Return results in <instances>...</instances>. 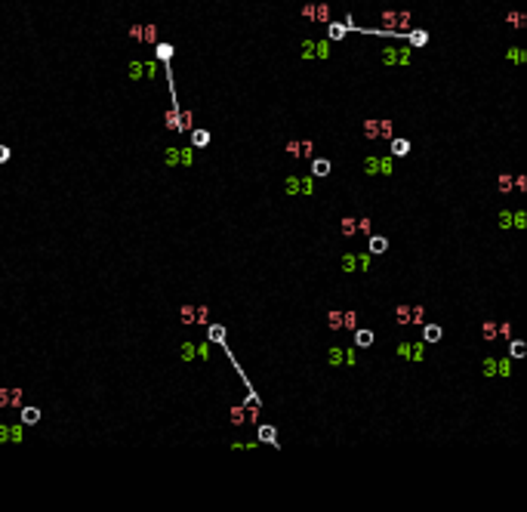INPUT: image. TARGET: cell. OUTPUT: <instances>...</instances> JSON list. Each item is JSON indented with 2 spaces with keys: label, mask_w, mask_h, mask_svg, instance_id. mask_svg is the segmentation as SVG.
<instances>
[{
  "label": "cell",
  "mask_w": 527,
  "mask_h": 512,
  "mask_svg": "<svg viewBox=\"0 0 527 512\" xmlns=\"http://www.w3.org/2000/svg\"><path fill=\"white\" fill-rule=\"evenodd\" d=\"M380 22H383V28H386L383 34H389V37H395V34H401V31H404V34L410 31V13H407V10H401V13H398V10H386V13L380 16Z\"/></svg>",
  "instance_id": "1"
},
{
  "label": "cell",
  "mask_w": 527,
  "mask_h": 512,
  "mask_svg": "<svg viewBox=\"0 0 527 512\" xmlns=\"http://www.w3.org/2000/svg\"><path fill=\"white\" fill-rule=\"evenodd\" d=\"M130 77H133V81H142V77H158V62L133 59V62H130Z\"/></svg>",
  "instance_id": "2"
},
{
  "label": "cell",
  "mask_w": 527,
  "mask_h": 512,
  "mask_svg": "<svg viewBox=\"0 0 527 512\" xmlns=\"http://www.w3.org/2000/svg\"><path fill=\"white\" fill-rule=\"evenodd\" d=\"M303 56L306 59H327L330 56V44L327 41H306L303 44Z\"/></svg>",
  "instance_id": "3"
},
{
  "label": "cell",
  "mask_w": 527,
  "mask_h": 512,
  "mask_svg": "<svg viewBox=\"0 0 527 512\" xmlns=\"http://www.w3.org/2000/svg\"><path fill=\"white\" fill-rule=\"evenodd\" d=\"M383 65H410V50L401 47V50H383Z\"/></svg>",
  "instance_id": "4"
},
{
  "label": "cell",
  "mask_w": 527,
  "mask_h": 512,
  "mask_svg": "<svg viewBox=\"0 0 527 512\" xmlns=\"http://www.w3.org/2000/svg\"><path fill=\"white\" fill-rule=\"evenodd\" d=\"M426 358V343H407V358L404 361H423Z\"/></svg>",
  "instance_id": "5"
},
{
  "label": "cell",
  "mask_w": 527,
  "mask_h": 512,
  "mask_svg": "<svg viewBox=\"0 0 527 512\" xmlns=\"http://www.w3.org/2000/svg\"><path fill=\"white\" fill-rule=\"evenodd\" d=\"M0 441H22V426H0Z\"/></svg>",
  "instance_id": "6"
},
{
  "label": "cell",
  "mask_w": 527,
  "mask_h": 512,
  "mask_svg": "<svg viewBox=\"0 0 527 512\" xmlns=\"http://www.w3.org/2000/svg\"><path fill=\"white\" fill-rule=\"evenodd\" d=\"M386 250H389V241L383 238V234H370V253L380 256V253H386Z\"/></svg>",
  "instance_id": "7"
},
{
  "label": "cell",
  "mask_w": 527,
  "mask_h": 512,
  "mask_svg": "<svg viewBox=\"0 0 527 512\" xmlns=\"http://www.w3.org/2000/svg\"><path fill=\"white\" fill-rule=\"evenodd\" d=\"M312 176H330V161L327 157H315L312 161Z\"/></svg>",
  "instance_id": "8"
},
{
  "label": "cell",
  "mask_w": 527,
  "mask_h": 512,
  "mask_svg": "<svg viewBox=\"0 0 527 512\" xmlns=\"http://www.w3.org/2000/svg\"><path fill=\"white\" fill-rule=\"evenodd\" d=\"M340 231L349 234V238H352V234H358V219H355V216H343V219H340Z\"/></svg>",
  "instance_id": "9"
},
{
  "label": "cell",
  "mask_w": 527,
  "mask_h": 512,
  "mask_svg": "<svg viewBox=\"0 0 527 512\" xmlns=\"http://www.w3.org/2000/svg\"><path fill=\"white\" fill-rule=\"evenodd\" d=\"M192 127H195V114H192V111H182V108H179V133H188Z\"/></svg>",
  "instance_id": "10"
},
{
  "label": "cell",
  "mask_w": 527,
  "mask_h": 512,
  "mask_svg": "<svg viewBox=\"0 0 527 512\" xmlns=\"http://www.w3.org/2000/svg\"><path fill=\"white\" fill-rule=\"evenodd\" d=\"M364 136L367 139H380V121H376V117H367L364 121Z\"/></svg>",
  "instance_id": "11"
},
{
  "label": "cell",
  "mask_w": 527,
  "mask_h": 512,
  "mask_svg": "<svg viewBox=\"0 0 527 512\" xmlns=\"http://www.w3.org/2000/svg\"><path fill=\"white\" fill-rule=\"evenodd\" d=\"M500 333H497V321H484L481 324V339H487V343H494Z\"/></svg>",
  "instance_id": "12"
},
{
  "label": "cell",
  "mask_w": 527,
  "mask_h": 512,
  "mask_svg": "<svg viewBox=\"0 0 527 512\" xmlns=\"http://www.w3.org/2000/svg\"><path fill=\"white\" fill-rule=\"evenodd\" d=\"M188 133H192V145H195V148H204V145L210 142V133H207V130H195V127H192Z\"/></svg>",
  "instance_id": "13"
},
{
  "label": "cell",
  "mask_w": 527,
  "mask_h": 512,
  "mask_svg": "<svg viewBox=\"0 0 527 512\" xmlns=\"http://www.w3.org/2000/svg\"><path fill=\"white\" fill-rule=\"evenodd\" d=\"M327 324H330V330H343V312L340 309H330L327 312Z\"/></svg>",
  "instance_id": "14"
},
{
  "label": "cell",
  "mask_w": 527,
  "mask_h": 512,
  "mask_svg": "<svg viewBox=\"0 0 527 512\" xmlns=\"http://www.w3.org/2000/svg\"><path fill=\"white\" fill-rule=\"evenodd\" d=\"M410 154V142L407 139H392V157H404Z\"/></svg>",
  "instance_id": "15"
},
{
  "label": "cell",
  "mask_w": 527,
  "mask_h": 512,
  "mask_svg": "<svg viewBox=\"0 0 527 512\" xmlns=\"http://www.w3.org/2000/svg\"><path fill=\"white\" fill-rule=\"evenodd\" d=\"M423 339L426 343H438L441 339V327L438 324H423Z\"/></svg>",
  "instance_id": "16"
},
{
  "label": "cell",
  "mask_w": 527,
  "mask_h": 512,
  "mask_svg": "<svg viewBox=\"0 0 527 512\" xmlns=\"http://www.w3.org/2000/svg\"><path fill=\"white\" fill-rule=\"evenodd\" d=\"M364 173H367V176H376V173H380V154L364 157Z\"/></svg>",
  "instance_id": "17"
},
{
  "label": "cell",
  "mask_w": 527,
  "mask_h": 512,
  "mask_svg": "<svg viewBox=\"0 0 527 512\" xmlns=\"http://www.w3.org/2000/svg\"><path fill=\"white\" fill-rule=\"evenodd\" d=\"M37 420H41V411L37 407H22V426H34Z\"/></svg>",
  "instance_id": "18"
},
{
  "label": "cell",
  "mask_w": 527,
  "mask_h": 512,
  "mask_svg": "<svg viewBox=\"0 0 527 512\" xmlns=\"http://www.w3.org/2000/svg\"><path fill=\"white\" fill-rule=\"evenodd\" d=\"M481 377H487V380L497 377V358H484L481 361Z\"/></svg>",
  "instance_id": "19"
},
{
  "label": "cell",
  "mask_w": 527,
  "mask_h": 512,
  "mask_svg": "<svg viewBox=\"0 0 527 512\" xmlns=\"http://www.w3.org/2000/svg\"><path fill=\"white\" fill-rule=\"evenodd\" d=\"M410 34V44L413 47H426V41H429V34L423 31V28H413V31H407Z\"/></svg>",
  "instance_id": "20"
},
{
  "label": "cell",
  "mask_w": 527,
  "mask_h": 512,
  "mask_svg": "<svg viewBox=\"0 0 527 512\" xmlns=\"http://www.w3.org/2000/svg\"><path fill=\"white\" fill-rule=\"evenodd\" d=\"M327 358H330V367H340V364L346 361V349H340V346H333V349H330V355H327Z\"/></svg>",
  "instance_id": "21"
},
{
  "label": "cell",
  "mask_w": 527,
  "mask_h": 512,
  "mask_svg": "<svg viewBox=\"0 0 527 512\" xmlns=\"http://www.w3.org/2000/svg\"><path fill=\"white\" fill-rule=\"evenodd\" d=\"M340 265H343L346 275H352V271L358 268V253H343V262H340Z\"/></svg>",
  "instance_id": "22"
},
{
  "label": "cell",
  "mask_w": 527,
  "mask_h": 512,
  "mask_svg": "<svg viewBox=\"0 0 527 512\" xmlns=\"http://www.w3.org/2000/svg\"><path fill=\"white\" fill-rule=\"evenodd\" d=\"M164 124H167V130H179V105H173V108L167 111Z\"/></svg>",
  "instance_id": "23"
},
{
  "label": "cell",
  "mask_w": 527,
  "mask_h": 512,
  "mask_svg": "<svg viewBox=\"0 0 527 512\" xmlns=\"http://www.w3.org/2000/svg\"><path fill=\"white\" fill-rule=\"evenodd\" d=\"M524 352H527V343H521V339L509 343V358H524Z\"/></svg>",
  "instance_id": "24"
},
{
  "label": "cell",
  "mask_w": 527,
  "mask_h": 512,
  "mask_svg": "<svg viewBox=\"0 0 527 512\" xmlns=\"http://www.w3.org/2000/svg\"><path fill=\"white\" fill-rule=\"evenodd\" d=\"M259 441H269V445H278V435H275V426H259Z\"/></svg>",
  "instance_id": "25"
},
{
  "label": "cell",
  "mask_w": 527,
  "mask_h": 512,
  "mask_svg": "<svg viewBox=\"0 0 527 512\" xmlns=\"http://www.w3.org/2000/svg\"><path fill=\"white\" fill-rule=\"evenodd\" d=\"M506 22H509L512 28H524V25H527V16H524V13H518V10H512V13L506 16Z\"/></svg>",
  "instance_id": "26"
},
{
  "label": "cell",
  "mask_w": 527,
  "mask_h": 512,
  "mask_svg": "<svg viewBox=\"0 0 527 512\" xmlns=\"http://www.w3.org/2000/svg\"><path fill=\"white\" fill-rule=\"evenodd\" d=\"M142 41L145 44H158V25H142Z\"/></svg>",
  "instance_id": "27"
},
{
  "label": "cell",
  "mask_w": 527,
  "mask_h": 512,
  "mask_svg": "<svg viewBox=\"0 0 527 512\" xmlns=\"http://www.w3.org/2000/svg\"><path fill=\"white\" fill-rule=\"evenodd\" d=\"M380 173H383V176H392V173H395V157H392V154L380 157Z\"/></svg>",
  "instance_id": "28"
},
{
  "label": "cell",
  "mask_w": 527,
  "mask_h": 512,
  "mask_svg": "<svg viewBox=\"0 0 527 512\" xmlns=\"http://www.w3.org/2000/svg\"><path fill=\"white\" fill-rule=\"evenodd\" d=\"M315 22H330V7L327 4H315Z\"/></svg>",
  "instance_id": "29"
},
{
  "label": "cell",
  "mask_w": 527,
  "mask_h": 512,
  "mask_svg": "<svg viewBox=\"0 0 527 512\" xmlns=\"http://www.w3.org/2000/svg\"><path fill=\"white\" fill-rule=\"evenodd\" d=\"M512 225H515V210H503V213H500V228L509 231Z\"/></svg>",
  "instance_id": "30"
},
{
  "label": "cell",
  "mask_w": 527,
  "mask_h": 512,
  "mask_svg": "<svg viewBox=\"0 0 527 512\" xmlns=\"http://www.w3.org/2000/svg\"><path fill=\"white\" fill-rule=\"evenodd\" d=\"M355 343H358L361 349H367V346H373V333H370V330H355Z\"/></svg>",
  "instance_id": "31"
},
{
  "label": "cell",
  "mask_w": 527,
  "mask_h": 512,
  "mask_svg": "<svg viewBox=\"0 0 527 512\" xmlns=\"http://www.w3.org/2000/svg\"><path fill=\"white\" fill-rule=\"evenodd\" d=\"M426 321V309L423 305H410V324H423Z\"/></svg>",
  "instance_id": "32"
},
{
  "label": "cell",
  "mask_w": 527,
  "mask_h": 512,
  "mask_svg": "<svg viewBox=\"0 0 527 512\" xmlns=\"http://www.w3.org/2000/svg\"><path fill=\"white\" fill-rule=\"evenodd\" d=\"M330 25V41H343L346 37V25H340V22H327Z\"/></svg>",
  "instance_id": "33"
},
{
  "label": "cell",
  "mask_w": 527,
  "mask_h": 512,
  "mask_svg": "<svg viewBox=\"0 0 527 512\" xmlns=\"http://www.w3.org/2000/svg\"><path fill=\"white\" fill-rule=\"evenodd\" d=\"M284 194H299V176H287L284 179Z\"/></svg>",
  "instance_id": "34"
},
{
  "label": "cell",
  "mask_w": 527,
  "mask_h": 512,
  "mask_svg": "<svg viewBox=\"0 0 527 512\" xmlns=\"http://www.w3.org/2000/svg\"><path fill=\"white\" fill-rule=\"evenodd\" d=\"M497 373L500 377H509L512 373V358L506 355V358H497Z\"/></svg>",
  "instance_id": "35"
},
{
  "label": "cell",
  "mask_w": 527,
  "mask_h": 512,
  "mask_svg": "<svg viewBox=\"0 0 527 512\" xmlns=\"http://www.w3.org/2000/svg\"><path fill=\"white\" fill-rule=\"evenodd\" d=\"M179 318H182V324H195V305H182Z\"/></svg>",
  "instance_id": "36"
},
{
  "label": "cell",
  "mask_w": 527,
  "mask_h": 512,
  "mask_svg": "<svg viewBox=\"0 0 527 512\" xmlns=\"http://www.w3.org/2000/svg\"><path fill=\"white\" fill-rule=\"evenodd\" d=\"M395 321L398 324H410V305H398L395 309Z\"/></svg>",
  "instance_id": "37"
},
{
  "label": "cell",
  "mask_w": 527,
  "mask_h": 512,
  "mask_svg": "<svg viewBox=\"0 0 527 512\" xmlns=\"http://www.w3.org/2000/svg\"><path fill=\"white\" fill-rule=\"evenodd\" d=\"M155 47H158V56H161L164 62H170V59H173V53H176V50H173V44H155Z\"/></svg>",
  "instance_id": "38"
},
{
  "label": "cell",
  "mask_w": 527,
  "mask_h": 512,
  "mask_svg": "<svg viewBox=\"0 0 527 512\" xmlns=\"http://www.w3.org/2000/svg\"><path fill=\"white\" fill-rule=\"evenodd\" d=\"M512 188H515V176H509V173H503V176H500V191H503V194H509Z\"/></svg>",
  "instance_id": "39"
},
{
  "label": "cell",
  "mask_w": 527,
  "mask_h": 512,
  "mask_svg": "<svg viewBox=\"0 0 527 512\" xmlns=\"http://www.w3.org/2000/svg\"><path fill=\"white\" fill-rule=\"evenodd\" d=\"M210 339L213 343H225V327L222 324H210Z\"/></svg>",
  "instance_id": "40"
},
{
  "label": "cell",
  "mask_w": 527,
  "mask_h": 512,
  "mask_svg": "<svg viewBox=\"0 0 527 512\" xmlns=\"http://www.w3.org/2000/svg\"><path fill=\"white\" fill-rule=\"evenodd\" d=\"M244 420H247V407H244V404H235V407H232V423L241 426Z\"/></svg>",
  "instance_id": "41"
},
{
  "label": "cell",
  "mask_w": 527,
  "mask_h": 512,
  "mask_svg": "<svg viewBox=\"0 0 527 512\" xmlns=\"http://www.w3.org/2000/svg\"><path fill=\"white\" fill-rule=\"evenodd\" d=\"M358 324V315L355 312H343V330H355Z\"/></svg>",
  "instance_id": "42"
},
{
  "label": "cell",
  "mask_w": 527,
  "mask_h": 512,
  "mask_svg": "<svg viewBox=\"0 0 527 512\" xmlns=\"http://www.w3.org/2000/svg\"><path fill=\"white\" fill-rule=\"evenodd\" d=\"M207 318H210V309L207 305H198L195 309V324H207Z\"/></svg>",
  "instance_id": "43"
},
{
  "label": "cell",
  "mask_w": 527,
  "mask_h": 512,
  "mask_svg": "<svg viewBox=\"0 0 527 512\" xmlns=\"http://www.w3.org/2000/svg\"><path fill=\"white\" fill-rule=\"evenodd\" d=\"M195 352H198L195 343H182V361H192V358H195Z\"/></svg>",
  "instance_id": "44"
},
{
  "label": "cell",
  "mask_w": 527,
  "mask_h": 512,
  "mask_svg": "<svg viewBox=\"0 0 527 512\" xmlns=\"http://www.w3.org/2000/svg\"><path fill=\"white\" fill-rule=\"evenodd\" d=\"M299 151H303V139H290L287 142V154L290 157H299Z\"/></svg>",
  "instance_id": "45"
},
{
  "label": "cell",
  "mask_w": 527,
  "mask_h": 512,
  "mask_svg": "<svg viewBox=\"0 0 527 512\" xmlns=\"http://www.w3.org/2000/svg\"><path fill=\"white\" fill-rule=\"evenodd\" d=\"M524 225H527V213H524V210H515V225H512V228H515V231H521Z\"/></svg>",
  "instance_id": "46"
},
{
  "label": "cell",
  "mask_w": 527,
  "mask_h": 512,
  "mask_svg": "<svg viewBox=\"0 0 527 512\" xmlns=\"http://www.w3.org/2000/svg\"><path fill=\"white\" fill-rule=\"evenodd\" d=\"M370 262H373V253H358V268H361V271H367Z\"/></svg>",
  "instance_id": "47"
},
{
  "label": "cell",
  "mask_w": 527,
  "mask_h": 512,
  "mask_svg": "<svg viewBox=\"0 0 527 512\" xmlns=\"http://www.w3.org/2000/svg\"><path fill=\"white\" fill-rule=\"evenodd\" d=\"M10 407H22V389H10Z\"/></svg>",
  "instance_id": "48"
},
{
  "label": "cell",
  "mask_w": 527,
  "mask_h": 512,
  "mask_svg": "<svg viewBox=\"0 0 527 512\" xmlns=\"http://www.w3.org/2000/svg\"><path fill=\"white\" fill-rule=\"evenodd\" d=\"M164 154H167V157H164V161H167L170 167H173V164H179V148H167Z\"/></svg>",
  "instance_id": "49"
},
{
  "label": "cell",
  "mask_w": 527,
  "mask_h": 512,
  "mask_svg": "<svg viewBox=\"0 0 527 512\" xmlns=\"http://www.w3.org/2000/svg\"><path fill=\"white\" fill-rule=\"evenodd\" d=\"M312 154H315V142L306 139V142H303V151H299V157H312Z\"/></svg>",
  "instance_id": "50"
},
{
  "label": "cell",
  "mask_w": 527,
  "mask_h": 512,
  "mask_svg": "<svg viewBox=\"0 0 527 512\" xmlns=\"http://www.w3.org/2000/svg\"><path fill=\"white\" fill-rule=\"evenodd\" d=\"M380 136L383 139H392V121H380Z\"/></svg>",
  "instance_id": "51"
},
{
  "label": "cell",
  "mask_w": 527,
  "mask_h": 512,
  "mask_svg": "<svg viewBox=\"0 0 527 512\" xmlns=\"http://www.w3.org/2000/svg\"><path fill=\"white\" fill-rule=\"evenodd\" d=\"M179 161H182V167H192V148L179 151Z\"/></svg>",
  "instance_id": "52"
},
{
  "label": "cell",
  "mask_w": 527,
  "mask_h": 512,
  "mask_svg": "<svg viewBox=\"0 0 527 512\" xmlns=\"http://www.w3.org/2000/svg\"><path fill=\"white\" fill-rule=\"evenodd\" d=\"M0 407H10V389L0 386Z\"/></svg>",
  "instance_id": "53"
},
{
  "label": "cell",
  "mask_w": 527,
  "mask_h": 512,
  "mask_svg": "<svg viewBox=\"0 0 527 512\" xmlns=\"http://www.w3.org/2000/svg\"><path fill=\"white\" fill-rule=\"evenodd\" d=\"M303 19L315 22V4H306V7H303Z\"/></svg>",
  "instance_id": "54"
},
{
  "label": "cell",
  "mask_w": 527,
  "mask_h": 512,
  "mask_svg": "<svg viewBox=\"0 0 527 512\" xmlns=\"http://www.w3.org/2000/svg\"><path fill=\"white\" fill-rule=\"evenodd\" d=\"M509 59H512V62H524V50L512 47V50H509Z\"/></svg>",
  "instance_id": "55"
},
{
  "label": "cell",
  "mask_w": 527,
  "mask_h": 512,
  "mask_svg": "<svg viewBox=\"0 0 527 512\" xmlns=\"http://www.w3.org/2000/svg\"><path fill=\"white\" fill-rule=\"evenodd\" d=\"M370 228H373V222L364 216V219H358V231H364V234H370Z\"/></svg>",
  "instance_id": "56"
},
{
  "label": "cell",
  "mask_w": 527,
  "mask_h": 512,
  "mask_svg": "<svg viewBox=\"0 0 527 512\" xmlns=\"http://www.w3.org/2000/svg\"><path fill=\"white\" fill-rule=\"evenodd\" d=\"M13 157V151H10V145H0V164H7Z\"/></svg>",
  "instance_id": "57"
},
{
  "label": "cell",
  "mask_w": 527,
  "mask_h": 512,
  "mask_svg": "<svg viewBox=\"0 0 527 512\" xmlns=\"http://www.w3.org/2000/svg\"><path fill=\"white\" fill-rule=\"evenodd\" d=\"M515 188L518 191H527V176H515Z\"/></svg>",
  "instance_id": "58"
},
{
  "label": "cell",
  "mask_w": 527,
  "mask_h": 512,
  "mask_svg": "<svg viewBox=\"0 0 527 512\" xmlns=\"http://www.w3.org/2000/svg\"><path fill=\"white\" fill-rule=\"evenodd\" d=\"M198 355H201V358H204V361H207V358H210V346H207V343H201V346H198Z\"/></svg>",
  "instance_id": "59"
},
{
  "label": "cell",
  "mask_w": 527,
  "mask_h": 512,
  "mask_svg": "<svg viewBox=\"0 0 527 512\" xmlns=\"http://www.w3.org/2000/svg\"><path fill=\"white\" fill-rule=\"evenodd\" d=\"M130 37H133V41H142V25H133L130 28Z\"/></svg>",
  "instance_id": "60"
}]
</instances>
